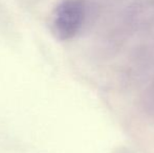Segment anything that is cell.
Masks as SVG:
<instances>
[{"mask_svg":"<svg viewBox=\"0 0 154 153\" xmlns=\"http://www.w3.org/2000/svg\"><path fill=\"white\" fill-rule=\"evenodd\" d=\"M86 5L84 0H64L55 8L51 29L59 40H69L79 34L85 22Z\"/></svg>","mask_w":154,"mask_h":153,"instance_id":"cell-1","label":"cell"},{"mask_svg":"<svg viewBox=\"0 0 154 153\" xmlns=\"http://www.w3.org/2000/svg\"><path fill=\"white\" fill-rule=\"evenodd\" d=\"M114 153H134L132 150L128 149V148H119Z\"/></svg>","mask_w":154,"mask_h":153,"instance_id":"cell-2","label":"cell"}]
</instances>
